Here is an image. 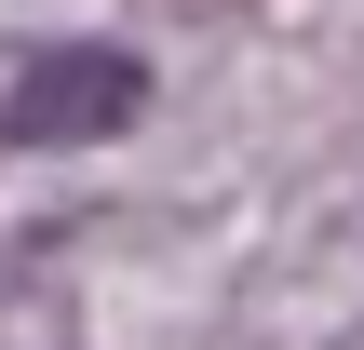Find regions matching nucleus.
<instances>
[{
	"label": "nucleus",
	"instance_id": "obj_1",
	"mask_svg": "<svg viewBox=\"0 0 364 350\" xmlns=\"http://www.w3.org/2000/svg\"><path fill=\"white\" fill-rule=\"evenodd\" d=\"M135 108H149V67H135V54L68 40V54H27V67H14L0 135H14V148H81V135H122Z\"/></svg>",
	"mask_w": 364,
	"mask_h": 350
}]
</instances>
